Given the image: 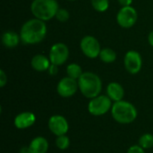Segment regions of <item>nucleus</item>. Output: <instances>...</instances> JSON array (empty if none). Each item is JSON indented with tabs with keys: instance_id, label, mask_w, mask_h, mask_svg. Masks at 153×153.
Wrapping results in <instances>:
<instances>
[{
	"instance_id": "obj_4",
	"label": "nucleus",
	"mask_w": 153,
	"mask_h": 153,
	"mask_svg": "<svg viewBox=\"0 0 153 153\" xmlns=\"http://www.w3.org/2000/svg\"><path fill=\"white\" fill-rule=\"evenodd\" d=\"M59 9L56 0H33L30 4V11L34 18L47 22L56 17Z\"/></svg>"
},
{
	"instance_id": "obj_20",
	"label": "nucleus",
	"mask_w": 153,
	"mask_h": 153,
	"mask_svg": "<svg viewBox=\"0 0 153 153\" xmlns=\"http://www.w3.org/2000/svg\"><path fill=\"white\" fill-rule=\"evenodd\" d=\"M139 145L144 149H151L153 147V135L151 134H144L139 139Z\"/></svg>"
},
{
	"instance_id": "obj_11",
	"label": "nucleus",
	"mask_w": 153,
	"mask_h": 153,
	"mask_svg": "<svg viewBox=\"0 0 153 153\" xmlns=\"http://www.w3.org/2000/svg\"><path fill=\"white\" fill-rule=\"evenodd\" d=\"M48 129L56 136L66 134L69 130V124L66 118L61 115L52 116L48 123Z\"/></svg>"
},
{
	"instance_id": "obj_9",
	"label": "nucleus",
	"mask_w": 153,
	"mask_h": 153,
	"mask_svg": "<svg viewBox=\"0 0 153 153\" xmlns=\"http://www.w3.org/2000/svg\"><path fill=\"white\" fill-rule=\"evenodd\" d=\"M126 70L131 74H138L143 67V58L141 54L136 50H129L124 57Z\"/></svg>"
},
{
	"instance_id": "obj_2",
	"label": "nucleus",
	"mask_w": 153,
	"mask_h": 153,
	"mask_svg": "<svg viewBox=\"0 0 153 153\" xmlns=\"http://www.w3.org/2000/svg\"><path fill=\"white\" fill-rule=\"evenodd\" d=\"M78 86L81 93L91 100L100 95L102 82L98 74L92 72H84L78 79Z\"/></svg>"
},
{
	"instance_id": "obj_26",
	"label": "nucleus",
	"mask_w": 153,
	"mask_h": 153,
	"mask_svg": "<svg viewBox=\"0 0 153 153\" xmlns=\"http://www.w3.org/2000/svg\"><path fill=\"white\" fill-rule=\"evenodd\" d=\"M119 4L123 7V6H129L132 4L133 0H118Z\"/></svg>"
},
{
	"instance_id": "obj_7",
	"label": "nucleus",
	"mask_w": 153,
	"mask_h": 153,
	"mask_svg": "<svg viewBox=\"0 0 153 153\" xmlns=\"http://www.w3.org/2000/svg\"><path fill=\"white\" fill-rule=\"evenodd\" d=\"M80 48L83 55L91 59H94L99 57L100 53L101 51L100 44L99 40L91 35L84 36L80 42Z\"/></svg>"
},
{
	"instance_id": "obj_14",
	"label": "nucleus",
	"mask_w": 153,
	"mask_h": 153,
	"mask_svg": "<svg viewBox=\"0 0 153 153\" xmlns=\"http://www.w3.org/2000/svg\"><path fill=\"white\" fill-rule=\"evenodd\" d=\"M30 65H31V67L35 71L45 72V71L48 70V68L51 65V62H50L49 57H48L44 55H41V54H38V55H35L31 58Z\"/></svg>"
},
{
	"instance_id": "obj_16",
	"label": "nucleus",
	"mask_w": 153,
	"mask_h": 153,
	"mask_svg": "<svg viewBox=\"0 0 153 153\" xmlns=\"http://www.w3.org/2000/svg\"><path fill=\"white\" fill-rule=\"evenodd\" d=\"M31 153H47L48 150V143L42 136L35 137L29 145Z\"/></svg>"
},
{
	"instance_id": "obj_27",
	"label": "nucleus",
	"mask_w": 153,
	"mask_h": 153,
	"mask_svg": "<svg viewBox=\"0 0 153 153\" xmlns=\"http://www.w3.org/2000/svg\"><path fill=\"white\" fill-rule=\"evenodd\" d=\"M19 153H31L30 152V147L29 146H23L20 149Z\"/></svg>"
},
{
	"instance_id": "obj_18",
	"label": "nucleus",
	"mask_w": 153,
	"mask_h": 153,
	"mask_svg": "<svg viewBox=\"0 0 153 153\" xmlns=\"http://www.w3.org/2000/svg\"><path fill=\"white\" fill-rule=\"evenodd\" d=\"M66 74H67V76H69V77L78 81V79L83 74V72H82V67L78 64L72 63V64L67 65V67H66Z\"/></svg>"
},
{
	"instance_id": "obj_10",
	"label": "nucleus",
	"mask_w": 153,
	"mask_h": 153,
	"mask_svg": "<svg viewBox=\"0 0 153 153\" xmlns=\"http://www.w3.org/2000/svg\"><path fill=\"white\" fill-rule=\"evenodd\" d=\"M78 89V81L69 76L62 78L56 86V91L58 95L63 98H70L74 96Z\"/></svg>"
},
{
	"instance_id": "obj_12",
	"label": "nucleus",
	"mask_w": 153,
	"mask_h": 153,
	"mask_svg": "<svg viewBox=\"0 0 153 153\" xmlns=\"http://www.w3.org/2000/svg\"><path fill=\"white\" fill-rule=\"evenodd\" d=\"M36 122V116L32 112H22L18 114L13 121L14 126L18 129H27L34 125Z\"/></svg>"
},
{
	"instance_id": "obj_19",
	"label": "nucleus",
	"mask_w": 153,
	"mask_h": 153,
	"mask_svg": "<svg viewBox=\"0 0 153 153\" xmlns=\"http://www.w3.org/2000/svg\"><path fill=\"white\" fill-rule=\"evenodd\" d=\"M94 10L100 13L106 12L109 7V0H91Z\"/></svg>"
},
{
	"instance_id": "obj_29",
	"label": "nucleus",
	"mask_w": 153,
	"mask_h": 153,
	"mask_svg": "<svg viewBox=\"0 0 153 153\" xmlns=\"http://www.w3.org/2000/svg\"><path fill=\"white\" fill-rule=\"evenodd\" d=\"M67 1H72V2H74V1H77V0H67Z\"/></svg>"
},
{
	"instance_id": "obj_8",
	"label": "nucleus",
	"mask_w": 153,
	"mask_h": 153,
	"mask_svg": "<svg viewBox=\"0 0 153 153\" xmlns=\"http://www.w3.org/2000/svg\"><path fill=\"white\" fill-rule=\"evenodd\" d=\"M48 57L51 64L60 66L67 61L69 57V48L65 43H55L50 48Z\"/></svg>"
},
{
	"instance_id": "obj_28",
	"label": "nucleus",
	"mask_w": 153,
	"mask_h": 153,
	"mask_svg": "<svg viewBox=\"0 0 153 153\" xmlns=\"http://www.w3.org/2000/svg\"><path fill=\"white\" fill-rule=\"evenodd\" d=\"M148 42L152 47H153V30L150 32V34L148 36Z\"/></svg>"
},
{
	"instance_id": "obj_3",
	"label": "nucleus",
	"mask_w": 153,
	"mask_h": 153,
	"mask_svg": "<svg viewBox=\"0 0 153 153\" xmlns=\"http://www.w3.org/2000/svg\"><path fill=\"white\" fill-rule=\"evenodd\" d=\"M111 115L115 121L126 125L134 122L136 119L138 113L136 108L132 103L122 100L113 104Z\"/></svg>"
},
{
	"instance_id": "obj_17",
	"label": "nucleus",
	"mask_w": 153,
	"mask_h": 153,
	"mask_svg": "<svg viewBox=\"0 0 153 153\" xmlns=\"http://www.w3.org/2000/svg\"><path fill=\"white\" fill-rule=\"evenodd\" d=\"M99 57H100V59L103 63H105V64H111V63L116 61V59H117V53L115 52L114 49H112L110 48H105L101 49Z\"/></svg>"
},
{
	"instance_id": "obj_1",
	"label": "nucleus",
	"mask_w": 153,
	"mask_h": 153,
	"mask_svg": "<svg viewBox=\"0 0 153 153\" xmlns=\"http://www.w3.org/2000/svg\"><path fill=\"white\" fill-rule=\"evenodd\" d=\"M47 35V25L37 18L25 22L20 30L21 41L24 45H35L41 42Z\"/></svg>"
},
{
	"instance_id": "obj_25",
	"label": "nucleus",
	"mask_w": 153,
	"mask_h": 153,
	"mask_svg": "<svg viewBox=\"0 0 153 153\" xmlns=\"http://www.w3.org/2000/svg\"><path fill=\"white\" fill-rule=\"evenodd\" d=\"M48 74H49L50 75L55 76V75H56L57 73H58V66L56 65L51 64L50 66H49V68H48Z\"/></svg>"
},
{
	"instance_id": "obj_24",
	"label": "nucleus",
	"mask_w": 153,
	"mask_h": 153,
	"mask_svg": "<svg viewBox=\"0 0 153 153\" xmlns=\"http://www.w3.org/2000/svg\"><path fill=\"white\" fill-rule=\"evenodd\" d=\"M7 83V75L4 70H0V87L3 88Z\"/></svg>"
},
{
	"instance_id": "obj_21",
	"label": "nucleus",
	"mask_w": 153,
	"mask_h": 153,
	"mask_svg": "<svg viewBox=\"0 0 153 153\" xmlns=\"http://www.w3.org/2000/svg\"><path fill=\"white\" fill-rule=\"evenodd\" d=\"M56 145L59 150H62V151L66 150L70 146V139H69V137L66 136V134L56 136Z\"/></svg>"
},
{
	"instance_id": "obj_5",
	"label": "nucleus",
	"mask_w": 153,
	"mask_h": 153,
	"mask_svg": "<svg viewBox=\"0 0 153 153\" xmlns=\"http://www.w3.org/2000/svg\"><path fill=\"white\" fill-rule=\"evenodd\" d=\"M112 100L108 95H99L91 99L88 104V111L95 117L103 116L112 108Z\"/></svg>"
},
{
	"instance_id": "obj_6",
	"label": "nucleus",
	"mask_w": 153,
	"mask_h": 153,
	"mask_svg": "<svg viewBox=\"0 0 153 153\" xmlns=\"http://www.w3.org/2000/svg\"><path fill=\"white\" fill-rule=\"evenodd\" d=\"M137 19V11L132 5L121 7L117 14V22L118 25L124 29L132 28L136 23Z\"/></svg>"
},
{
	"instance_id": "obj_15",
	"label": "nucleus",
	"mask_w": 153,
	"mask_h": 153,
	"mask_svg": "<svg viewBox=\"0 0 153 153\" xmlns=\"http://www.w3.org/2000/svg\"><path fill=\"white\" fill-rule=\"evenodd\" d=\"M20 41H21L20 34L13 30H7L2 34V43L7 48H13L17 47Z\"/></svg>"
},
{
	"instance_id": "obj_13",
	"label": "nucleus",
	"mask_w": 153,
	"mask_h": 153,
	"mask_svg": "<svg viewBox=\"0 0 153 153\" xmlns=\"http://www.w3.org/2000/svg\"><path fill=\"white\" fill-rule=\"evenodd\" d=\"M107 95L114 102L120 101L125 96V90L120 83L112 82L107 87Z\"/></svg>"
},
{
	"instance_id": "obj_22",
	"label": "nucleus",
	"mask_w": 153,
	"mask_h": 153,
	"mask_svg": "<svg viewBox=\"0 0 153 153\" xmlns=\"http://www.w3.org/2000/svg\"><path fill=\"white\" fill-rule=\"evenodd\" d=\"M55 18L60 22H66L70 18V13L66 9L59 8Z\"/></svg>"
},
{
	"instance_id": "obj_23",
	"label": "nucleus",
	"mask_w": 153,
	"mask_h": 153,
	"mask_svg": "<svg viewBox=\"0 0 153 153\" xmlns=\"http://www.w3.org/2000/svg\"><path fill=\"white\" fill-rule=\"evenodd\" d=\"M127 153H145V152L140 145H133L128 149Z\"/></svg>"
}]
</instances>
